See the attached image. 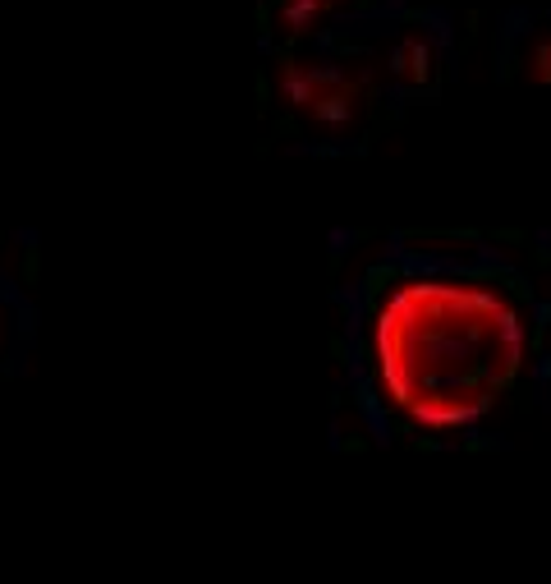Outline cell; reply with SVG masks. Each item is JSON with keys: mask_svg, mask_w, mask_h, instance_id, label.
Instances as JSON below:
<instances>
[{"mask_svg": "<svg viewBox=\"0 0 551 584\" xmlns=\"http://www.w3.org/2000/svg\"><path fill=\"white\" fill-rule=\"evenodd\" d=\"M538 359V299L473 253H386L359 281L354 368L400 437H464L515 401Z\"/></svg>", "mask_w": 551, "mask_h": 584, "instance_id": "1", "label": "cell"}, {"mask_svg": "<svg viewBox=\"0 0 551 584\" xmlns=\"http://www.w3.org/2000/svg\"><path fill=\"white\" fill-rule=\"evenodd\" d=\"M0 332H5V318H0Z\"/></svg>", "mask_w": 551, "mask_h": 584, "instance_id": "3", "label": "cell"}, {"mask_svg": "<svg viewBox=\"0 0 551 584\" xmlns=\"http://www.w3.org/2000/svg\"><path fill=\"white\" fill-rule=\"evenodd\" d=\"M290 23V56L281 60L285 97L322 129L354 125L359 115L377 111L382 92L428 69V46L418 37L423 28H414L391 0H368L354 33H336L331 0H290Z\"/></svg>", "mask_w": 551, "mask_h": 584, "instance_id": "2", "label": "cell"}]
</instances>
